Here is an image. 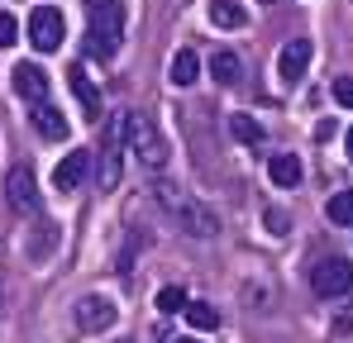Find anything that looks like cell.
Wrapping results in <instances>:
<instances>
[{"label": "cell", "mask_w": 353, "mask_h": 343, "mask_svg": "<svg viewBox=\"0 0 353 343\" xmlns=\"http://www.w3.org/2000/svg\"><path fill=\"white\" fill-rule=\"evenodd\" d=\"M29 119H34V129H39V134H43V138H53V143H62V138H67V134H72V129H67V119H62V114L53 110V105H48V101H39V105H34V114H29Z\"/></svg>", "instance_id": "7c38bea8"}, {"label": "cell", "mask_w": 353, "mask_h": 343, "mask_svg": "<svg viewBox=\"0 0 353 343\" xmlns=\"http://www.w3.org/2000/svg\"><path fill=\"white\" fill-rule=\"evenodd\" d=\"M334 101H339L344 110H353V76H339V81H334Z\"/></svg>", "instance_id": "7402d4cb"}, {"label": "cell", "mask_w": 353, "mask_h": 343, "mask_svg": "<svg viewBox=\"0 0 353 343\" xmlns=\"http://www.w3.org/2000/svg\"><path fill=\"white\" fill-rule=\"evenodd\" d=\"M10 43H19V19L0 10V48H10Z\"/></svg>", "instance_id": "44dd1931"}, {"label": "cell", "mask_w": 353, "mask_h": 343, "mask_svg": "<svg viewBox=\"0 0 353 343\" xmlns=\"http://www.w3.org/2000/svg\"><path fill=\"white\" fill-rule=\"evenodd\" d=\"M196 76H201V57L191 48H181L172 57V86H196Z\"/></svg>", "instance_id": "5bb4252c"}, {"label": "cell", "mask_w": 353, "mask_h": 343, "mask_svg": "<svg viewBox=\"0 0 353 343\" xmlns=\"http://www.w3.org/2000/svg\"><path fill=\"white\" fill-rule=\"evenodd\" d=\"M263 225H268V233H287V229H292V220H287L282 210H268V215H263Z\"/></svg>", "instance_id": "603a6c76"}, {"label": "cell", "mask_w": 353, "mask_h": 343, "mask_svg": "<svg viewBox=\"0 0 353 343\" xmlns=\"http://www.w3.org/2000/svg\"><path fill=\"white\" fill-rule=\"evenodd\" d=\"M325 215H330L334 225L349 229L353 225V191H334V196H330V205H325Z\"/></svg>", "instance_id": "d6986e66"}, {"label": "cell", "mask_w": 353, "mask_h": 343, "mask_svg": "<svg viewBox=\"0 0 353 343\" xmlns=\"http://www.w3.org/2000/svg\"><path fill=\"white\" fill-rule=\"evenodd\" d=\"M310 286H315V295H349L353 291V267L344 258H325V262H315Z\"/></svg>", "instance_id": "5b68a950"}, {"label": "cell", "mask_w": 353, "mask_h": 343, "mask_svg": "<svg viewBox=\"0 0 353 343\" xmlns=\"http://www.w3.org/2000/svg\"><path fill=\"white\" fill-rule=\"evenodd\" d=\"M158 310H163V315H181V310H186V291H181V286H163V291H158Z\"/></svg>", "instance_id": "ffe728a7"}, {"label": "cell", "mask_w": 353, "mask_h": 343, "mask_svg": "<svg viewBox=\"0 0 353 343\" xmlns=\"http://www.w3.org/2000/svg\"><path fill=\"white\" fill-rule=\"evenodd\" d=\"M172 343H196V339H172Z\"/></svg>", "instance_id": "d4e9b609"}, {"label": "cell", "mask_w": 353, "mask_h": 343, "mask_svg": "<svg viewBox=\"0 0 353 343\" xmlns=\"http://www.w3.org/2000/svg\"><path fill=\"white\" fill-rule=\"evenodd\" d=\"M5 200H10L14 210H24V215L39 210V191H34V172L29 167H14L5 176Z\"/></svg>", "instance_id": "9c48e42d"}, {"label": "cell", "mask_w": 353, "mask_h": 343, "mask_svg": "<svg viewBox=\"0 0 353 343\" xmlns=\"http://www.w3.org/2000/svg\"><path fill=\"white\" fill-rule=\"evenodd\" d=\"M344 148H349V158H353V124H349V134H344Z\"/></svg>", "instance_id": "cb8c5ba5"}, {"label": "cell", "mask_w": 353, "mask_h": 343, "mask_svg": "<svg viewBox=\"0 0 353 343\" xmlns=\"http://www.w3.org/2000/svg\"><path fill=\"white\" fill-rule=\"evenodd\" d=\"M86 172H91V153H86V148H72L58 167H53V186H58V191H77V186L86 181Z\"/></svg>", "instance_id": "30bf717a"}, {"label": "cell", "mask_w": 353, "mask_h": 343, "mask_svg": "<svg viewBox=\"0 0 353 343\" xmlns=\"http://www.w3.org/2000/svg\"><path fill=\"white\" fill-rule=\"evenodd\" d=\"M230 134L239 143H263V124L253 114H230Z\"/></svg>", "instance_id": "ac0fdd59"}, {"label": "cell", "mask_w": 353, "mask_h": 343, "mask_svg": "<svg viewBox=\"0 0 353 343\" xmlns=\"http://www.w3.org/2000/svg\"><path fill=\"white\" fill-rule=\"evenodd\" d=\"M181 315H186V324H191V329H201V334L220 324V310H215V305H205V300H186V310H181Z\"/></svg>", "instance_id": "9a60e30c"}, {"label": "cell", "mask_w": 353, "mask_h": 343, "mask_svg": "<svg viewBox=\"0 0 353 343\" xmlns=\"http://www.w3.org/2000/svg\"><path fill=\"white\" fill-rule=\"evenodd\" d=\"M248 14H243V5L234 0H210V24H220V29H239Z\"/></svg>", "instance_id": "2e32d148"}, {"label": "cell", "mask_w": 353, "mask_h": 343, "mask_svg": "<svg viewBox=\"0 0 353 343\" xmlns=\"http://www.w3.org/2000/svg\"><path fill=\"white\" fill-rule=\"evenodd\" d=\"M268 176H272V186H296L301 181V158L296 153H272L268 158Z\"/></svg>", "instance_id": "4fadbf2b"}, {"label": "cell", "mask_w": 353, "mask_h": 343, "mask_svg": "<svg viewBox=\"0 0 353 343\" xmlns=\"http://www.w3.org/2000/svg\"><path fill=\"white\" fill-rule=\"evenodd\" d=\"M86 43L96 57H115L124 43V0H91V29Z\"/></svg>", "instance_id": "7a4b0ae2"}, {"label": "cell", "mask_w": 353, "mask_h": 343, "mask_svg": "<svg viewBox=\"0 0 353 343\" xmlns=\"http://www.w3.org/2000/svg\"><path fill=\"white\" fill-rule=\"evenodd\" d=\"M62 39H67L62 10L58 5H34V14H29V43L39 53H53V48H62Z\"/></svg>", "instance_id": "277c9868"}, {"label": "cell", "mask_w": 353, "mask_h": 343, "mask_svg": "<svg viewBox=\"0 0 353 343\" xmlns=\"http://www.w3.org/2000/svg\"><path fill=\"white\" fill-rule=\"evenodd\" d=\"M310 39H287V48L277 53V76L287 81V86H296L301 76H305V67H310Z\"/></svg>", "instance_id": "ba28073f"}, {"label": "cell", "mask_w": 353, "mask_h": 343, "mask_svg": "<svg viewBox=\"0 0 353 343\" xmlns=\"http://www.w3.org/2000/svg\"><path fill=\"white\" fill-rule=\"evenodd\" d=\"M124 143H129V153H134L148 172H158L163 163H168V138L158 134V124H153L148 114H139V110L124 114Z\"/></svg>", "instance_id": "3957f363"}, {"label": "cell", "mask_w": 353, "mask_h": 343, "mask_svg": "<svg viewBox=\"0 0 353 343\" xmlns=\"http://www.w3.org/2000/svg\"><path fill=\"white\" fill-rule=\"evenodd\" d=\"M210 76H215L220 86H234L239 81V57L234 53H210Z\"/></svg>", "instance_id": "e0dca14e"}, {"label": "cell", "mask_w": 353, "mask_h": 343, "mask_svg": "<svg viewBox=\"0 0 353 343\" xmlns=\"http://www.w3.org/2000/svg\"><path fill=\"white\" fill-rule=\"evenodd\" d=\"M115 320H119V310H115L110 295H81V300H77V324H81L86 334H101V329H110Z\"/></svg>", "instance_id": "8992f818"}, {"label": "cell", "mask_w": 353, "mask_h": 343, "mask_svg": "<svg viewBox=\"0 0 353 343\" xmlns=\"http://www.w3.org/2000/svg\"><path fill=\"white\" fill-rule=\"evenodd\" d=\"M10 86H14V96L29 101V105L48 101V72H43L39 62H19V67L10 72Z\"/></svg>", "instance_id": "52a82bcc"}, {"label": "cell", "mask_w": 353, "mask_h": 343, "mask_svg": "<svg viewBox=\"0 0 353 343\" xmlns=\"http://www.w3.org/2000/svg\"><path fill=\"white\" fill-rule=\"evenodd\" d=\"M158 205H163V210L176 220V229H181V233H191V238H215V233H220L215 210H210V205H201V200H191V196H181L176 186H163V191H158Z\"/></svg>", "instance_id": "6da1fadb"}, {"label": "cell", "mask_w": 353, "mask_h": 343, "mask_svg": "<svg viewBox=\"0 0 353 343\" xmlns=\"http://www.w3.org/2000/svg\"><path fill=\"white\" fill-rule=\"evenodd\" d=\"M67 81H72V96L81 101V110H86V119L96 124V119H101V91L91 86L86 67H81V62H72V67H67Z\"/></svg>", "instance_id": "8fae6325"}]
</instances>
